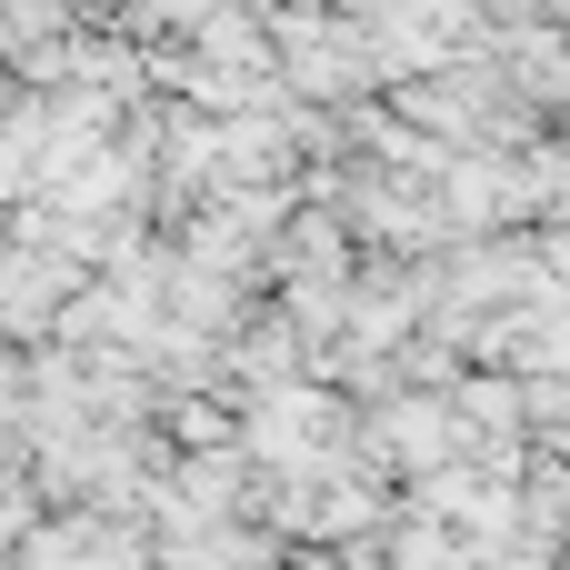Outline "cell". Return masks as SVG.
Segmentation results:
<instances>
[]
</instances>
